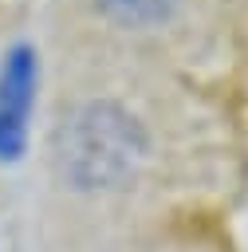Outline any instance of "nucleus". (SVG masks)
I'll return each mask as SVG.
<instances>
[{
    "instance_id": "obj_1",
    "label": "nucleus",
    "mask_w": 248,
    "mask_h": 252,
    "mask_svg": "<svg viewBox=\"0 0 248 252\" xmlns=\"http://www.w3.org/2000/svg\"><path fill=\"white\" fill-rule=\"evenodd\" d=\"M51 154H55L59 177L71 189L106 193L138 177L150 154V138L126 106L110 98H91L71 106L59 118Z\"/></svg>"
},
{
    "instance_id": "obj_3",
    "label": "nucleus",
    "mask_w": 248,
    "mask_h": 252,
    "mask_svg": "<svg viewBox=\"0 0 248 252\" xmlns=\"http://www.w3.org/2000/svg\"><path fill=\"white\" fill-rule=\"evenodd\" d=\"M94 4H98V12H102L110 24L134 28V32H142V28H161V24L181 8V0H94Z\"/></svg>"
},
{
    "instance_id": "obj_2",
    "label": "nucleus",
    "mask_w": 248,
    "mask_h": 252,
    "mask_svg": "<svg viewBox=\"0 0 248 252\" xmlns=\"http://www.w3.org/2000/svg\"><path fill=\"white\" fill-rule=\"evenodd\" d=\"M31 98H35V55L31 47H16L0 67V158H16L24 150V122Z\"/></svg>"
}]
</instances>
